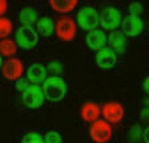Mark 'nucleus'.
<instances>
[{
	"label": "nucleus",
	"mask_w": 149,
	"mask_h": 143,
	"mask_svg": "<svg viewBox=\"0 0 149 143\" xmlns=\"http://www.w3.org/2000/svg\"><path fill=\"white\" fill-rule=\"evenodd\" d=\"M43 91L48 100L59 102V100L64 99V97L67 95V83L63 78L53 75L44 82Z\"/></svg>",
	"instance_id": "obj_1"
},
{
	"label": "nucleus",
	"mask_w": 149,
	"mask_h": 143,
	"mask_svg": "<svg viewBox=\"0 0 149 143\" xmlns=\"http://www.w3.org/2000/svg\"><path fill=\"white\" fill-rule=\"evenodd\" d=\"M76 23L84 31H93L100 25V13L93 7H84L76 15Z\"/></svg>",
	"instance_id": "obj_2"
},
{
	"label": "nucleus",
	"mask_w": 149,
	"mask_h": 143,
	"mask_svg": "<svg viewBox=\"0 0 149 143\" xmlns=\"http://www.w3.org/2000/svg\"><path fill=\"white\" fill-rule=\"evenodd\" d=\"M55 31L60 40L71 42L77 35V23L72 16H63L56 23Z\"/></svg>",
	"instance_id": "obj_3"
},
{
	"label": "nucleus",
	"mask_w": 149,
	"mask_h": 143,
	"mask_svg": "<svg viewBox=\"0 0 149 143\" xmlns=\"http://www.w3.org/2000/svg\"><path fill=\"white\" fill-rule=\"evenodd\" d=\"M89 137L95 143H108L113 137L111 123L104 119H99L89 127Z\"/></svg>",
	"instance_id": "obj_4"
},
{
	"label": "nucleus",
	"mask_w": 149,
	"mask_h": 143,
	"mask_svg": "<svg viewBox=\"0 0 149 143\" xmlns=\"http://www.w3.org/2000/svg\"><path fill=\"white\" fill-rule=\"evenodd\" d=\"M121 23H123L121 13L115 7H107L100 12V25L102 27V30L113 32L120 27Z\"/></svg>",
	"instance_id": "obj_5"
},
{
	"label": "nucleus",
	"mask_w": 149,
	"mask_h": 143,
	"mask_svg": "<svg viewBox=\"0 0 149 143\" xmlns=\"http://www.w3.org/2000/svg\"><path fill=\"white\" fill-rule=\"evenodd\" d=\"M15 40L19 47H22L24 50H32L33 47H36L37 42H39V35H37L36 30H33L32 27L22 25L16 31Z\"/></svg>",
	"instance_id": "obj_6"
},
{
	"label": "nucleus",
	"mask_w": 149,
	"mask_h": 143,
	"mask_svg": "<svg viewBox=\"0 0 149 143\" xmlns=\"http://www.w3.org/2000/svg\"><path fill=\"white\" fill-rule=\"evenodd\" d=\"M44 99H45L44 91L39 86H36V84L29 86L28 90L23 94V103H24V106L32 110L40 108L44 104Z\"/></svg>",
	"instance_id": "obj_7"
},
{
	"label": "nucleus",
	"mask_w": 149,
	"mask_h": 143,
	"mask_svg": "<svg viewBox=\"0 0 149 143\" xmlns=\"http://www.w3.org/2000/svg\"><path fill=\"white\" fill-rule=\"evenodd\" d=\"M101 115L108 123H118L125 115L124 106L118 102H108L101 107Z\"/></svg>",
	"instance_id": "obj_8"
},
{
	"label": "nucleus",
	"mask_w": 149,
	"mask_h": 143,
	"mask_svg": "<svg viewBox=\"0 0 149 143\" xmlns=\"http://www.w3.org/2000/svg\"><path fill=\"white\" fill-rule=\"evenodd\" d=\"M23 72H24V64L17 58H12V59L7 60L1 68L3 76L8 80H19L22 78Z\"/></svg>",
	"instance_id": "obj_9"
},
{
	"label": "nucleus",
	"mask_w": 149,
	"mask_h": 143,
	"mask_svg": "<svg viewBox=\"0 0 149 143\" xmlns=\"http://www.w3.org/2000/svg\"><path fill=\"white\" fill-rule=\"evenodd\" d=\"M123 27V32L125 34V36H139L141 32L144 31V23L139 16H133V15H128L123 19L121 23Z\"/></svg>",
	"instance_id": "obj_10"
},
{
	"label": "nucleus",
	"mask_w": 149,
	"mask_h": 143,
	"mask_svg": "<svg viewBox=\"0 0 149 143\" xmlns=\"http://www.w3.org/2000/svg\"><path fill=\"white\" fill-rule=\"evenodd\" d=\"M95 60H96V64L100 68L108 70L115 67L116 62H117V56H116V52L112 50L111 47H104L102 50L96 52Z\"/></svg>",
	"instance_id": "obj_11"
},
{
	"label": "nucleus",
	"mask_w": 149,
	"mask_h": 143,
	"mask_svg": "<svg viewBox=\"0 0 149 143\" xmlns=\"http://www.w3.org/2000/svg\"><path fill=\"white\" fill-rule=\"evenodd\" d=\"M107 42H108V37L107 34L102 30H93V31L88 32L87 37H85V43L89 47L91 50L95 51H100L105 47Z\"/></svg>",
	"instance_id": "obj_12"
},
{
	"label": "nucleus",
	"mask_w": 149,
	"mask_h": 143,
	"mask_svg": "<svg viewBox=\"0 0 149 143\" xmlns=\"http://www.w3.org/2000/svg\"><path fill=\"white\" fill-rule=\"evenodd\" d=\"M81 119L89 123H95L96 120H99V116L101 115V108L99 107V104L95 102H87L81 106L80 110Z\"/></svg>",
	"instance_id": "obj_13"
},
{
	"label": "nucleus",
	"mask_w": 149,
	"mask_h": 143,
	"mask_svg": "<svg viewBox=\"0 0 149 143\" xmlns=\"http://www.w3.org/2000/svg\"><path fill=\"white\" fill-rule=\"evenodd\" d=\"M108 43L116 54H123L127 50L128 39L123 31H113L108 36Z\"/></svg>",
	"instance_id": "obj_14"
},
{
	"label": "nucleus",
	"mask_w": 149,
	"mask_h": 143,
	"mask_svg": "<svg viewBox=\"0 0 149 143\" xmlns=\"http://www.w3.org/2000/svg\"><path fill=\"white\" fill-rule=\"evenodd\" d=\"M47 75H48V70L44 67L43 64H32L28 67L27 70V79L32 83H44L47 80Z\"/></svg>",
	"instance_id": "obj_15"
},
{
	"label": "nucleus",
	"mask_w": 149,
	"mask_h": 143,
	"mask_svg": "<svg viewBox=\"0 0 149 143\" xmlns=\"http://www.w3.org/2000/svg\"><path fill=\"white\" fill-rule=\"evenodd\" d=\"M79 1L76 0H51L49 6L55 9L56 12L60 13H68L72 12L76 7H77Z\"/></svg>",
	"instance_id": "obj_16"
},
{
	"label": "nucleus",
	"mask_w": 149,
	"mask_h": 143,
	"mask_svg": "<svg viewBox=\"0 0 149 143\" xmlns=\"http://www.w3.org/2000/svg\"><path fill=\"white\" fill-rule=\"evenodd\" d=\"M19 20L23 25L32 27L33 23H37V11L32 7H25L19 13Z\"/></svg>",
	"instance_id": "obj_17"
},
{
	"label": "nucleus",
	"mask_w": 149,
	"mask_h": 143,
	"mask_svg": "<svg viewBox=\"0 0 149 143\" xmlns=\"http://www.w3.org/2000/svg\"><path fill=\"white\" fill-rule=\"evenodd\" d=\"M36 31L37 34L43 36H51L53 34V22L51 18H43L39 19L36 23Z\"/></svg>",
	"instance_id": "obj_18"
},
{
	"label": "nucleus",
	"mask_w": 149,
	"mask_h": 143,
	"mask_svg": "<svg viewBox=\"0 0 149 143\" xmlns=\"http://www.w3.org/2000/svg\"><path fill=\"white\" fill-rule=\"evenodd\" d=\"M17 50V44L16 42L11 40V39H3L0 42V54L4 56H12L16 54Z\"/></svg>",
	"instance_id": "obj_19"
},
{
	"label": "nucleus",
	"mask_w": 149,
	"mask_h": 143,
	"mask_svg": "<svg viewBox=\"0 0 149 143\" xmlns=\"http://www.w3.org/2000/svg\"><path fill=\"white\" fill-rule=\"evenodd\" d=\"M13 24L7 18H0V37H6L12 32Z\"/></svg>",
	"instance_id": "obj_20"
},
{
	"label": "nucleus",
	"mask_w": 149,
	"mask_h": 143,
	"mask_svg": "<svg viewBox=\"0 0 149 143\" xmlns=\"http://www.w3.org/2000/svg\"><path fill=\"white\" fill-rule=\"evenodd\" d=\"M22 143H45V142L43 140V137H41L39 132L31 131V132H27V134L23 137Z\"/></svg>",
	"instance_id": "obj_21"
},
{
	"label": "nucleus",
	"mask_w": 149,
	"mask_h": 143,
	"mask_svg": "<svg viewBox=\"0 0 149 143\" xmlns=\"http://www.w3.org/2000/svg\"><path fill=\"white\" fill-rule=\"evenodd\" d=\"M44 142L45 143H63V137L57 131H49V132L45 134Z\"/></svg>",
	"instance_id": "obj_22"
},
{
	"label": "nucleus",
	"mask_w": 149,
	"mask_h": 143,
	"mask_svg": "<svg viewBox=\"0 0 149 143\" xmlns=\"http://www.w3.org/2000/svg\"><path fill=\"white\" fill-rule=\"evenodd\" d=\"M28 79H23V78H20L19 80H16V83H15V87H16V90L19 91V92H23L24 94L25 91L28 90V87H29V83H28Z\"/></svg>",
	"instance_id": "obj_23"
},
{
	"label": "nucleus",
	"mask_w": 149,
	"mask_h": 143,
	"mask_svg": "<svg viewBox=\"0 0 149 143\" xmlns=\"http://www.w3.org/2000/svg\"><path fill=\"white\" fill-rule=\"evenodd\" d=\"M47 70H48L49 72L56 74V76H57L59 74L63 72V64L60 62H51L49 64H48V67H47Z\"/></svg>",
	"instance_id": "obj_24"
},
{
	"label": "nucleus",
	"mask_w": 149,
	"mask_h": 143,
	"mask_svg": "<svg viewBox=\"0 0 149 143\" xmlns=\"http://www.w3.org/2000/svg\"><path fill=\"white\" fill-rule=\"evenodd\" d=\"M129 11H130V15L133 16H139L143 13V7H141V4L137 3V1H133V3L129 6Z\"/></svg>",
	"instance_id": "obj_25"
},
{
	"label": "nucleus",
	"mask_w": 149,
	"mask_h": 143,
	"mask_svg": "<svg viewBox=\"0 0 149 143\" xmlns=\"http://www.w3.org/2000/svg\"><path fill=\"white\" fill-rule=\"evenodd\" d=\"M7 6H8V3L6 0H0V18H3L4 12L7 11Z\"/></svg>",
	"instance_id": "obj_26"
},
{
	"label": "nucleus",
	"mask_w": 149,
	"mask_h": 143,
	"mask_svg": "<svg viewBox=\"0 0 149 143\" xmlns=\"http://www.w3.org/2000/svg\"><path fill=\"white\" fill-rule=\"evenodd\" d=\"M143 88H144V91H145V94L149 95V76H146L143 80Z\"/></svg>",
	"instance_id": "obj_27"
},
{
	"label": "nucleus",
	"mask_w": 149,
	"mask_h": 143,
	"mask_svg": "<svg viewBox=\"0 0 149 143\" xmlns=\"http://www.w3.org/2000/svg\"><path fill=\"white\" fill-rule=\"evenodd\" d=\"M143 139H144V142L145 143H149V126L144 130V132H143Z\"/></svg>",
	"instance_id": "obj_28"
},
{
	"label": "nucleus",
	"mask_w": 149,
	"mask_h": 143,
	"mask_svg": "<svg viewBox=\"0 0 149 143\" xmlns=\"http://www.w3.org/2000/svg\"><path fill=\"white\" fill-rule=\"evenodd\" d=\"M141 118H143V120H149V108H145L141 112Z\"/></svg>",
	"instance_id": "obj_29"
},
{
	"label": "nucleus",
	"mask_w": 149,
	"mask_h": 143,
	"mask_svg": "<svg viewBox=\"0 0 149 143\" xmlns=\"http://www.w3.org/2000/svg\"><path fill=\"white\" fill-rule=\"evenodd\" d=\"M1 66H3V55L0 54V68H1Z\"/></svg>",
	"instance_id": "obj_30"
}]
</instances>
